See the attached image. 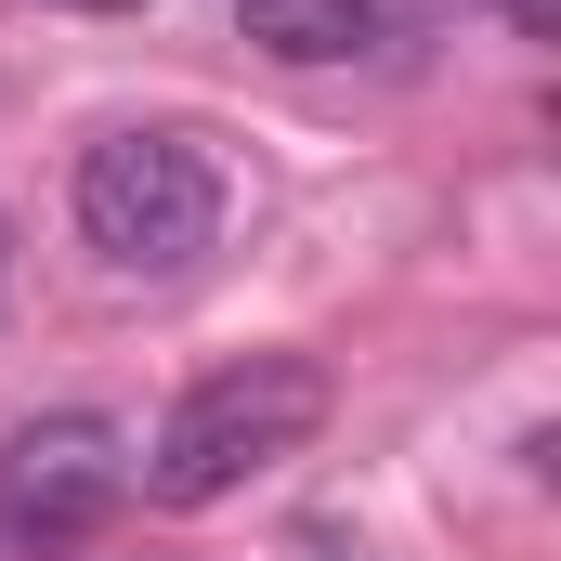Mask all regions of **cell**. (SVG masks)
<instances>
[{"mask_svg": "<svg viewBox=\"0 0 561 561\" xmlns=\"http://www.w3.org/2000/svg\"><path fill=\"white\" fill-rule=\"evenodd\" d=\"M327 431V366L313 353H249V366H209L170 419H157V444H144V496H170V510H222L236 483H262L275 457H300Z\"/></svg>", "mask_w": 561, "mask_h": 561, "instance_id": "1", "label": "cell"}, {"mask_svg": "<svg viewBox=\"0 0 561 561\" xmlns=\"http://www.w3.org/2000/svg\"><path fill=\"white\" fill-rule=\"evenodd\" d=\"M79 236L118 275H196L222 236V170L196 131H105L79 157Z\"/></svg>", "mask_w": 561, "mask_h": 561, "instance_id": "2", "label": "cell"}, {"mask_svg": "<svg viewBox=\"0 0 561 561\" xmlns=\"http://www.w3.org/2000/svg\"><path fill=\"white\" fill-rule=\"evenodd\" d=\"M131 431L92 419V405H66V419H26L0 444V536L13 549H66V536H92L118 496H131Z\"/></svg>", "mask_w": 561, "mask_h": 561, "instance_id": "3", "label": "cell"}, {"mask_svg": "<svg viewBox=\"0 0 561 561\" xmlns=\"http://www.w3.org/2000/svg\"><path fill=\"white\" fill-rule=\"evenodd\" d=\"M236 39H262L275 66H353L379 53V0H236Z\"/></svg>", "mask_w": 561, "mask_h": 561, "instance_id": "4", "label": "cell"}, {"mask_svg": "<svg viewBox=\"0 0 561 561\" xmlns=\"http://www.w3.org/2000/svg\"><path fill=\"white\" fill-rule=\"evenodd\" d=\"M496 13H510L523 39H561V0H496Z\"/></svg>", "mask_w": 561, "mask_h": 561, "instance_id": "5", "label": "cell"}, {"mask_svg": "<svg viewBox=\"0 0 561 561\" xmlns=\"http://www.w3.org/2000/svg\"><path fill=\"white\" fill-rule=\"evenodd\" d=\"M79 13H144V0H79Z\"/></svg>", "mask_w": 561, "mask_h": 561, "instance_id": "6", "label": "cell"}]
</instances>
